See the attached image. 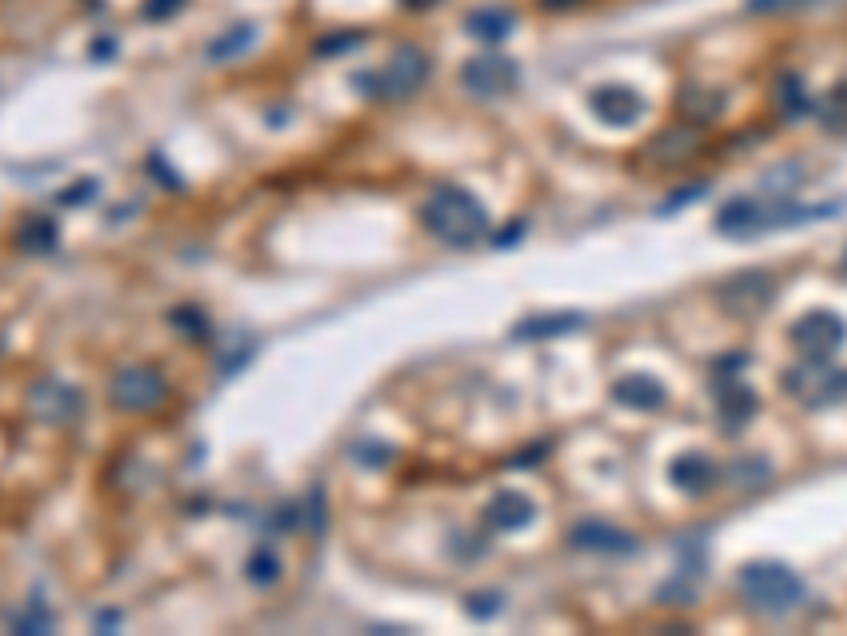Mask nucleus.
<instances>
[{
  "instance_id": "obj_1",
  "label": "nucleus",
  "mask_w": 847,
  "mask_h": 636,
  "mask_svg": "<svg viewBox=\"0 0 847 636\" xmlns=\"http://www.w3.org/2000/svg\"><path fill=\"white\" fill-rule=\"evenodd\" d=\"M420 221L437 242L445 246H475L488 238V212L471 196L466 187H437L428 191V200L420 204Z\"/></svg>"
},
{
  "instance_id": "obj_2",
  "label": "nucleus",
  "mask_w": 847,
  "mask_h": 636,
  "mask_svg": "<svg viewBox=\"0 0 847 636\" xmlns=\"http://www.w3.org/2000/svg\"><path fill=\"white\" fill-rule=\"evenodd\" d=\"M737 586H742V598L763 611V615H788L805 603V581L788 569V564L776 560H754L737 573Z\"/></svg>"
},
{
  "instance_id": "obj_3",
  "label": "nucleus",
  "mask_w": 847,
  "mask_h": 636,
  "mask_svg": "<svg viewBox=\"0 0 847 636\" xmlns=\"http://www.w3.org/2000/svg\"><path fill=\"white\" fill-rule=\"evenodd\" d=\"M432 77V56L424 47H399L394 56L386 60L382 73H369L360 77L369 98H382V102H399V98H411L424 90V81Z\"/></svg>"
},
{
  "instance_id": "obj_4",
  "label": "nucleus",
  "mask_w": 847,
  "mask_h": 636,
  "mask_svg": "<svg viewBox=\"0 0 847 636\" xmlns=\"http://www.w3.org/2000/svg\"><path fill=\"white\" fill-rule=\"evenodd\" d=\"M458 81H462V90L479 98V102H500V98H513L517 94V64L509 56H500V51H479V56H471L462 68H458Z\"/></svg>"
},
{
  "instance_id": "obj_5",
  "label": "nucleus",
  "mask_w": 847,
  "mask_h": 636,
  "mask_svg": "<svg viewBox=\"0 0 847 636\" xmlns=\"http://www.w3.org/2000/svg\"><path fill=\"white\" fill-rule=\"evenodd\" d=\"M792 344L805 361H831L847 344V323L831 310H809L805 318L792 323Z\"/></svg>"
},
{
  "instance_id": "obj_6",
  "label": "nucleus",
  "mask_w": 847,
  "mask_h": 636,
  "mask_svg": "<svg viewBox=\"0 0 847 636\" xmlns=\"http://www.w3.org/2000/svg\"><path fill=\"white\" fill-rule=\"evenodd\" d=\"M166 378L149 365H123L111 378V403L123 412H153L166 403Z\"/></svg>"
},
{
  "instance_id": "obj_7",
  "label": "nucleus",
  "mask_w": 847,
  "mask_h": 636,
  "mask_svg": "<svg viewBox=\"0 0 847 636\" xmlns=\"http://www.w3.org/2000/svg\"><path fill=\"white\" fill-rule=\"evenodd\" d=\"M589 111L598 115L606 128H627V123H640L648 102L636 85H593L589 90Z\"/></svg>"
},
{
  "instance_id": "obj_8",
  "label": "nucleus",
  "mask_w": 847,
  "mask_h": 636,
  "mask_svg": "<svg viewBox=\"0 0 847 636\" xmlns=\"http://www.w3.org/2000/svg\"><path fill=\"white\" fill-rule=\"evenodd\" d=\"M771 302H776V280H771L767 272H737L720 285V306L742 314V318L763 314Z\"/></svg>"
},
{
  "instance_id": "obj_9",
  "label": "nucleus",
  "mask_w": 847,
  "mask_h": 636,
  "mask_svg": "<svg viewBox=\"0 0 847 636\" xmlns=\"http://www.w3.org/2000/svg\"><path fill=\"white\" fill-rule=\"evenodd\" d=\"M568 543L581 547V552H610V556H627L636 552V539L627 530L610 526V522H576L568 530Z\"/></svg>"
},
{
  "instance_id": "obj_10",
  "label": "nucleus",
  "mask_w": 847,
  "mask_h": 636,
  "mask_svg": "<svg viewBox=\"0 0 847 636\" xmlns=\"http://www.w3.org/2000/svg\"><path fill=\"white\" fill-rule=\"evenodd\" d=\"M30 412L47 424H64L81 412V395L72 391V386H60V382H39L30 391Z\"/></svg>"
},
{
  "instance_id": "obj_11",
  "label": "nucleus",
  "mask_w": 847,
  "mask_h": 636,
  "mask_svg": "<svg viewBox=\"0 0 847 636\" xmlns=\"http://www.w3.org/2000/svg\"><path fill=\"white\" fill-rule=\"evenodd\" d=\"M483 522H488L492 530H500V535H513V530L534 522V505H530V497H521V492H496Z\"/></svg>"
},
{
  "instance_id": "obj_12",
  "label": "nucleus",
  "mask_w": 847,
  "mask_h": 636,
  "mask_svg": "<svg viewBox=\"0 0 847 636\" xmlns=\"http://www.w3.org/2000/svg\"><path fill=\"white\" fill-rule=\"evenodd\" d=\"M670 480L682 488V492H691V497H704V492L716 484V463L704 454H682L670 463Z\"/></svg>"
},
{
  "instance_id": "obj_13",
  "label": "nucleus",
  "mask_w": 847,
  "mask_h": 636,
  "mask_svg": "<svg viewBox=\"0 0 847 636\" xmlns=\"http://www.w3.org/2000/svg\"><path fill=\"white\" fill-rule=\"evenodd\" d=\"M615 399L623 403V408L657 412V408H665V386L657 378H648V374H632V378L615 382Z\"/></svg>"
},
{
  "instance_id": "obj_14",
  "label": "nucleus",
  "mask_w": 847,
  "mask_h": 636,
  "mask_svg": "<svg viewBox=\"0 0 847 636\" xmlns=\"http://www.w3.org/2000/svg\"><path fill=\"white\" fill-rule=\"evenodd\" d=\"M250 47H255V22H233V26H225V30L208 43L204 56H208L212 64H225V60L246 56Z\"/></svg>"
},
{
  "instance_id": "obj_15",
  "label": "nucleus",
  "mask_w": 847,
  "mask_h": 636,
  "mask_svg": "<svg viewBox=\"0 0 847 636\" xmlns=\"http://www.w3.org/2000/svg\"><path fill=\"white\" fill-rule=\"evenodd\" d=\"M585 318L581 314H538V318H526V323H517V340H547V335H564V331H576Z\"/></svg>"
},
{
  "instance_id": "obj_16",
  "label": "nucleus",
  "mask_w": 847,
  "mask_h": 636,
  "mask_svg": "<svg viewBox=\"0 0 847 636\" xmlns=\"http://www.w3.org/2000/svg\"><path fill=\"white\" fill-rule=\"evenodd\" d=\"M466 30L483 43H500L504 34H513V13L509 9H475L466 17Z\"/></svg>"
},
{
  "instance_id": "obj_17",
  "label": "nucleus",
  "mask_w": 847,
  "mask_h": 636,
  "mask_svg": "<svg viewBox=\"0 0 847 636\" xmlns=\"http://www.w3.org/2000/svg\"><path fill=\"white\" fill-rule=\"evenodd\" d=\"M754 408H759V399H754L746 386H729V391L720 395V420L729 424V433L742 429V424L754 416Z\"/></svg>"
},
{
  "instance_id": "obj_18",
  "label": "nucleus",
  "mask_w": 847,
  "mask_h": 636,
  "mask_svg": "<svg viewBox=\"0 0 847 636\" xmlns=\"http://www.w3.org/2000/svg\"><path fill=\"white\" fill-rule=\"evenodd\" d=\"M56 238H60V229H56V221H47V217H30L22 229H17V246H22V251H30V255L51 251V246H56Z\"/></svg>"
},
{
  "instance_id": "obj_19",
  "label": "nucleus",
  "mask_w": 847,
  "mask_h": 636,
  "mask_svg": "<svg viewBox=\"0 0 847 636\" xmlns=\"http://www.w3.org/2000/svg\"><path fill=\"white\" fill-rule=\"evenodd\" d=\"M780 111H784V119H797V115H805L809 111V94H805V81L801 77H780Z\"/></svg>"
},
{
  "instance_id": "obj_20",
  "label": "nucleus",
  "mask_w": 847,
  "mask_h": 636,
  "mask_svg": "<svg viewBox=\"0 0 847 636\" xmlns=\"http://www.w3.org/2000/svg\"><path fill=\"white\" fill-rule=\"evenodd\" d=\"M9 624H13V632H51V628H56V615H51L39 598H34V603L26 611H17Z\"/></svg>"
},
{
  "instance_id": "obj_21",
  "label": "nucleus",
  "mask_w": 847,
  "mask_h": 636,
  "mask_svg": "<svg viewBox=\"0 0 847 636\" xmlns=\"http://www.w3.org/2000/svg\"><path fill=\"white\" fill-rule=\"evenodd\" d=\"M170 323L178 327V335H191V340H208V318L195 306H178L170 314Z\"/></svg>"
},
{
  "instance_id": "obj_22",
  "label": "nucleus",
  "mask_w": 847,
  "mask_h": 636,
  "mask_svg": "<svg viewBox=\"0 0 847 636\" xmlns=\"http://www.w3.org/2000/svg\"><path fill=\"white\" fill-rule=\"evenodd\" d=\"M246 577L255 581V586H272V581L280 577V560L272 552H250L246 560Z\"/></svg>"
},
{
  "instance_id": "obj_23",
  "label": "nucleus",
  "mask_w": 847,
  "mask_h": 636,
  "mask_svg": "<svg viewBox=\"0 0 847 636\" xmlns=\"http://www.w3.org/2000/svg\"><path fill=\"white\" fill-rule=\"evenodd\" d=\"M327 492L314 488L310 497H305V518H301V530H310V535H322V526H327Z\"/></svg>"
},
{
  "instance_id": "obj_24",
  "label": "nucleus",
  "mask_w": 847,
  "mask_h": 636,
  "mask_svg": "<svg viewBox=\"0 0 847 636\" xmlns=\"http://www.w3.org/2000/svg\"><path fill=\"white\" fill-rule=\"evenodd\" d=\"M360 43H365V34H360V30H344V34H331V39H322L314 51H318L322 60H335V56H344V51H352V47H360Z\"/></svg>"
},
{
  "instance_id": "obj_25",
  "label": "nucleus",
  "mask_w": 847,
  "mask_h": 636,
  "mask_svg": "<svg viewBox=\"0 0 847 636\" xmlns=\"http://www.w3.org/2000/svg\"><path fill=\"white\" fill-rule=\"evenodd\" d=\"M805 5H814V0H750V13L776 17V13H792V9H805Z\"/></svg>"
},
{
  "instance_id": "obj_26",
  "label": "nucleus",
  "mask_w": 847,
  "mask_h": 636,
  "mask_svg": "<svg viewBox=\"0 0 847 636\" xmlns=\"http://www.w3.org/2000/svg\"><path fill=\"white\" fill-rule=\"evenodd\" d=\"M466 611H471L475 620H488V615L500 611V598L496 594H471V598H466Z\"/></svg>"
},
{
  "instance_id": "obj_27",
  "label": "nucleus",
  "mask_w": 847,
  "mask_h": 636,
  "mask_svg": "<svg viewBox=\"0 0 847 636\" xmlns=\"http://www.w3.org/2000/svg\"><path fill=\"white\" fill-rule=\"evenodd\" d=\"M183 5H187V0H144V13H149L153 22H166V17H174Z\"/></svg>"
},
{
  "instance_id": "obj_28",
  "label": "nucleus",
  "mask_w": 847,
  "mask_h": 636,
  "mask_svg": "<svg viewBox=\"0 0 847 636\" xmlns=\"http://www.w3.org/2000/svg\"><path fill=\"white\" fill-rule=\"evenodd\" d=\"M94 191H98V183H77L64 196V204H81V200H94Z\"/></svg>"
},
{
  "instance_id": "obj_29",
  "label": "nucleus",
  "mask_w": 847,
  "mask_h": 636,
  "mask_svg": "<svg viewBox=\"0 0 847 636\" xmlns=\"http://www.w3.org/2000/svg\"><path fill=\"white\" fill-rule=\"evenodd\" d=\"M538 5H543L547 13H555V9L564 13V9H576V5H585V0H538Z\"/></svg>"
},
{
  "instance_id": "obj_30",
  "label": "nucleus",
  "mask_w": 847,
  "mask_h": 636,
  "mask_svg": "<svg viewBox=\"0 0 847 636\" xmlns=\"http://www.w3.org/2000/svg\"><path fill=\"white\" fill-rule=\"evenodd\" d=\"M407 9H432V5H441V0H403Z\"/></svg>"
},
{
  "instance_id": "obj_31",
  "label": "nucleus",
  "mask_w": 847,
  "mask_h": 636,
  "mask_svg": "<svg viewBox=\"0 0 847 636\" xmlns=\"http://www.w3.org/2000/svg\"><path fill=\"white\" fill-rule=\"evenodd\" d=\"M843 276H847V251H843Z\"/></svg>"
}]
</instances>
